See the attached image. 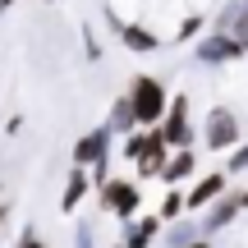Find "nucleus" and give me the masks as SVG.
I'll return each instance as SVG.
<instances>
[{
    "mask_svg": "<svg viewBox=\"0 0 248 248\" xmlns=\"http://www.w3.org/2000/svg\"><path fill=\"white\" fill-rule=\"evenodd\" d=\"M129 101H133V115H138V129H156L170 110V88L156 74H133L129 78Z\"/></svg>",
    "mask_w": 248,
    "mask_h": 248,
    "instance_id": "obj_1",
    "label": "nucleus"
},
{
    "mask_svg": "<svg viewBox=\"0 0 248 248\" xmlns=\"http://www.w3.org/2000/svg\"><path fill=\"white\" fill-rule=\"evenodd\" d=\"M97 207L106 216H115V221H133L138 216V207H142V188H138V179H101L97 184Z\"/></svg>",
    "mask_w": 248,
    "mask_h": 248,
    "instance_id": "obj_2",
    "label": "nucleus"
},
{
    "mask_svg": "<svg viewBox=\"0 0 248 248\" xmlns=\"http://www.w3.org/2000/svg\"><path fill=\"white\" fill-rule=\"evenodd\" d=\"M202 142H207V152H230L234 142H244L239 115H234L230 106H212V115L202 124Z\"/></svg>",
    "mask_w": 248,
    "mask_h": 248,
    "instance_id": "obj_3",
    "label": "nucleus"
},
{
    "mask_svg": "<svg viewBox=\"0 0 248 248\" xmlns=\"http://www.w3.org/2000/svg\"><path fill=\"white\" fill-rule=\"evenodd\" d=\"M193 60L198 64H234V60H244V42L234 32H207V37H198L193 42Z\"/></svg>",
    "mask_w": 248,
    "mask_h": 248,
    "instance_id": "obj_4",
    "label": "nucleus"
},
{
    "mask_svg": "<svg viewBox=\"0 0 248 248\" xmlns=\"http://www.w3.org/2000/svg\"><path fill=\"white\" fill-rule=\"evenodd\" d=\"M161 133H166L170 147H193V120H188V92H175L170 97V110L161 120Z\"/></svg>",
    "mask_w": 248,
    "mask_h": 248,
    "instance_id": "obj_5",
    "label": "nucleus"
},
{
    "mask_svg": "<svg viewBox=\"0 0 248 248\" xmlns=\"http://www.w3.org/2000/svg\"><path fill=\"white\" fill-rule=\"evenodd\" d=\"M110 142H115V133H110V124H97V129L78 133V142H74V166H97V161L110 156Z\"/></svg>",
    "mask_w": 248,
    "mask_h": 248,
    "instance_id": "obj_6",
    "label": "nucleus"
},
{
    "mask_svg": "<svg viewBox=\"0 0 248 248\" xmlns=\"http://www.w3.org/2000/svg\"><path fill=\"white\" fill-rule=\"evenodd\" d=\"M244 212V202H239V193H230V188H225L221 198H216L212 207H202V234H221V230H230L234 225V216Z\"/></svg>",
    "mask_w": 248,
    "mask_h": 248,
    "instance_id": "obj_7",
    "label": "nucleus"
},
{
    "mask_svg": "<svg viewBox=\"0 0 248 248\" xmlns=\"http://www.w3.org/2000/svg\"><path fill=\"white\" fill-rule=\"evenodd\" d=\"M110 28H115V37H120V46L124 51H133V55H152V51H161V37L152 32V28H142V23H124V18L110 14Z\"/></svg>",
    "mask_w": 248,
    "mask_h": 248,
    "instance_id": "obj_8",
    "label": "nucleus"
},
{
    "mask_svg": "<svg viewBox=\"0 0 248 248\" xmlns=\"http://www.w3.org/2000/svg\"><path fill=\"white\" fill-rule=\"evenodd\" d=\"M161 230H166V221H161L156 212L133 216V221H124L120 244H124V248H152V244H161Z\"/></svg>",
    "mask_w": 248,
    "mask_h": 248,
    "instance_id": "obj_9",
    "label": "nucleus"
},
{
    "mask_svg": "<svg viewBox=\"0 0 248 248\" xmlns=\"http://www.w3.org/2000/svg\"><path fill=\"white\" fill-rule=\"evenodd\" d=\"M225 184H230V175L225 170H207V175H198L193 184H188V212H202V207H212L216 198L225 193Z\"/></svg>",
    "mask_w": 248,
    "mask_h": 248,
    "instance_id": "obj_10",
    "label": "nucleus"
},
{
    "mask_svg": "<svg viewBox=\"0 0 248 248\" xmlns=\"http://www.w3.org/2000/svg\"><path fill=\"white\" fill-rule=\"evenodd\" d=\"M88 193H97V184H92V170H88V166H69V179H64V193H60V212L74 216L83 202H88Z\"/></svg>",
    "mask_w": 248,
    "mask_h": 248,
    "instance_id": "obj_11",
    "label": "nucleus"
},
{
    "mask_svg": "<svg viewBox=\"0 0 248 248\" xmlns=\"http://www.w3.org/2000/svg\"><path fill=\"white\" fill-rule=\"evenodd\" d=\"M198 175V156H193V147H175V152H170V156H166V166H161V184H184V179H193Z\"/></svg>",
    "mask_w": 248,
    "mask_h": 248,
    "instance_id": "obj_12",
    "label": "nucleus"
},
{
    "mask_svg": "<svg viewBox=\"0 0 248 248\" xmlns=\"http://www.w3.org/2000/svg\"><path fill=\"white\" fill-rule=\"evenodd\" d=\"M193 239H202V225L188 221V216L166 221V230H161V244H166V248H184V244H193Z\"/></svg>",
    "mask_w": 248,
    "mask_h": 248,
    "instance_id": "obj_13",
    "label": "nucleus"
},
{
    "mask_svg": "<svg viewBox=\"0 0 248 248\" xmlns=\"http://www.w3.org/2000/svg\"><path fill=\"white\" fill-rule=\"evenodd\" d=\"M110 133H120V138H124V133H133V129H138V115H133V101H129V92H124V97H115V106H110Z\"/></svg>",
    "mask_w": 248,
    "mask_h": 248,
    "instance_id": "obj_14",
    "label": "nucleus"
},
{
    "mask_svg": "<svg viewBox=\"0 0 248 248\" xmlns=\"http://www.w3.org/2000/svg\"><path fill=\"white\" fill-rule=\"evenodd\" d=\"M188 212V198H184V184H170L166 193H161V202H156V216L161 221H179V216Z\"/></svg>",
    "mask_w": 248,
    "mask_h": 248,
    "instance_id": "obj_15",
    "label": "nucleus"
},
{
    "mask_svg": "<svg viewBox=\"0 0 248 248\" xmlns=\"http://www.w3.org/2000/svg\"><path fill=\"white\" fill-rule=\"evenodd\" d=\"M147 142H152V129H133V133H124L120 156H124V161H142V156H147Z\"/></svg>",
    "mask_w": 248,
    "mask_h": 248,
    "instance_id": "obj_16",
    "label": "nucleus"
},
{
    "mask_svg": "<svg viewBox=\"0 0 248 248\" xmlns=\"http://www.w3.org/2000/svg\"><path fill=\"white\" fill-rule=\"evenodd\" d=\"M248 170V138L230 147V161H225V175H244Z\"/></svg>",
    "mask_w": 248,
    "mask_h": 248,
    "instance_id": "obj_17",
    "label": "nucleus"
},
{
    "mask_svg": "<svg viewBox=\"0 0 248 248\" xmlns=\"http://www.w3.org/2000/svg\"><path fill=\"white\" fill-rule=\"evenodd\" d=\"M202 28H207V18H202V14H188L184 23H179V32H175V42H193V37L202 32Z\"/></svg>",
    "mask_w": 248,
    "mask_h": 248,
    "instance_id": "obj_18",
    "label": "nucleus"
},
{
    "mask_svg": "<svg viewBox=\"0 0 248 248\" xmlns=\"http://www.w3.org/2000/svg\"><path fill=\"white\" fill-rule=\"evenodd\" d=\"M14 248H46V239L37 234V225H28V230L18 234V244H14Z\"/></svg>",
    "mask_w": 248,
    "mask_h": 248,
    "instance_id": "obj_19",
    "label": "nucleus"
},
{
    "mask_svg": "<svg viewBox=\"0 0 248 248\" xmlns=\"http://www.w3.org/2000/svg\"><path fill=\"white\" fill-rule=\"evenodd\" d=\"M74 248H97L92 244V225H78V230H74Z\"/></svg>",
    "mask_w": 248,
    "mask_h": 248,
    "instance_id": "obj_20",
    "label": "nucleus"
},
{
    "mask_svg": "<svg viewBox=\"0 0 248 248\" xmlns=\"http://www.w3.org/2000/svg\"><path fill=\"white\" fill-rule=\"evenodd\" d=\"M83 55H88V60H101V46H97V37L88 32V46H83Z\"/></svg>",
    "mask_w": 248,
    "mask_h": 248,
    "instance_id": "obj_21",
    "label": "nucleus"
},
{
    "mask_svg": "<svg viewBox=\"0 0 248 248\" xmlns=\"http://www.w3.org/2000/svg\"><path fill=\"white\" fill-rule=\"evenodd\" d=\"M184 248H212V239L202 234V239H193V244H184Z\"/></svg>",
    "mask_w": 248,
    "mask_h": 248,
    "instance_id": "obj_22",
    "label": "nucleus"
},
{
    "mask_svg": "<svg viewBox=\"0 0 248 248\" xmlns=\"http://www.w3.org/2000/svg\"><path fill=\"white\" fill-rule=\"evenodd\" d=\"M9 221V202H0V225H5Z\"/></svg>",
    "mask_w": 248,
    "mask_h": 248,
    "instance_id": "obj_23",
    "label": "nucleus"
},
{
    "mask_svg": "<svg viewBox=\"0 0 248 248\" xmlns=\"http://www.w3.org/2000/svg\"><path fill=\"white\" fill-rule=\"evenodd\" d=\"M239 202H244V212H248V184H244V188H239Z\"/></svg>",
    "mask_w": 248,
    "mask_h": 248,
    "instance_id": "obj_24",
    "label": "nucleus"
},
{
    "mask_svg": "<svg viewBox=\"0 0 248 248\" xmlns=\"http://www.w3.org/2000/svg\"><path fill=\"white\" fill-rule=\"evenodd\" d=\"M5 9H14V0H0V18H5Z\"/></svg>",
    "mask_w": 248,
    "mask_h": 248,
    "instance_id": "obj_25",
    "label": "nucleus"
},
{
    "mask_svg": "<svg viewBox=\"0 0 248 248\" xmlns=\"http://www.w3.org/2000/svg\"><path fill=\"white\" fill-rule=\"evenodd\" d=\"M239 18H248V0H239Z\"/></svg>",
    "mask_w": 248,
    "mask_h": 248,
    "instance_id": "obj_26",
    "label": "nucleus"
},
{
    "mask_svg": "<svg viewBox=\"0 0 248 248\" xmlns=\"http://www.w3.org/2000/svg\"><path fill=\"white\" fill-rule=\"evenodd\" d=\"M239 42H244V55H248V28H244V32H239Z\"/></svg>",
    "mask_w": 248,
    "mask_h": 248,
    "instance_id": "obj_27",
    "label": "nucleus"
},
{
    "mask_svg": "<svg viewBox=\"0 0 248 248\" xmlns=\"http://www.w3.org/2000/svg\"><path fill=\"white\" fill-rule=\"evenodd\" d=\"M115 248H124V244H115Z\"/></svg>",
    "mask_w": 248,
    "mask_h": 248,
    "instance_id": "obj_28",
    "label": "nucleus"
}]
</instances>
